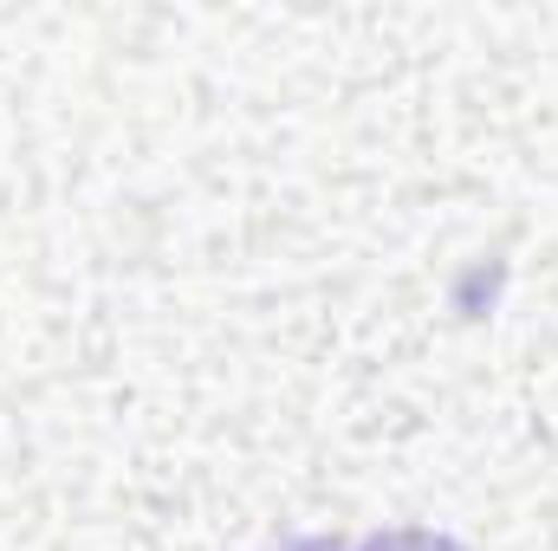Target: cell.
<instances>
[{
    "mask_svg": "<svg viewBox=\"0 0 558 551\" xmlns=\"http://www.w3.org/2000/svg\"><path fill=\"white\" fill-rule=\"evenodd\" d=\"M279 551H468L461 539H448V532H371V539H292V546Z\"/></svg>",
    "mask_w": 558,
    "mask_h": 551,
    "instance_id": "cell-1",
    "label": "cell"
}]
</instances>
